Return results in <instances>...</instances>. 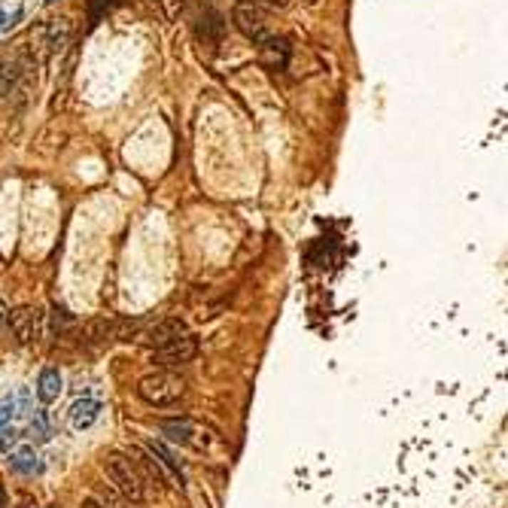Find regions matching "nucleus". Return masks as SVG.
<instances>
[{
    "label": "nucleus",
    "mask_w": 508,
    "mask_h": 508,
    "mask_svg": "<svg viewBox=\"0 0 508 508\" xmlns=\"http://www.w3.org/2000/svg\"><path fill=\"white\" fill-rule=\"evenodd\" d=\"M104 472H107L110 484L125 496L128 502H143L146 499V484H143L140 472H138V466H134L131 460H125L122 454H113L104 462Z\"/></svg>",
    "instance_id": "nucleus-1"
},
{
    "label": "nucleus",
    "mask_w": 508,
    "mask_h": 508,
    "mask_svg": "<svg viewBox=\"0 0 508 508\" xmlns=\"http://www.w3.org/2000/svg\"><path fill=\"white\" fill-rule=\"evenodd\" d=\"M183 390H186L183 380H180L174 371H155V375L140 378V383H138V396L146 405H155V408L174 405L180 396H183Z\"/></svg>",
    "instance_id": "nucleus-2"
},
{
    "label": "nucleus",
    "mask_w": 508,
    "mask_h": 508,
    "mask_svg": "<svg viewBox=\"0 0 508 508\" xmlns=\"http://www.w3.org/2000/svg\"><path fill=\"white\" fill-rule=\"evenodd\" d=\"M232 25L238 28V33H244V37L250 40L253 46H262V43L271 37L268 19H265L262 9L253 4V0H241V4H234V9H232Z\"/></svg>",
    "instance_id": "nucleus-3"
},
{
    "label": "nucleus",
    "mask_w": 508,
    "mask_h": 508,
    "mask_svg": "<svg viewBox=\"0 0 508 508\" xmlns=\"http://www.w3.org/2000/svg\"><path fill=\"white\" fill-rule=\"evenodd\" d=\"M43 317H46V313L40 308H19L9 313V329H13V335L21 344H31L43 335Z\"/></svg>",
    "instance_id": "nucleus-4"
},
{
    "label": "nucleus",
    "mask_w": 508,
    "mask_h": 508,
    "mask_svg": "<svg viewBox=\"0 0 508 508\" xmlns=\"http://www.w3.org/2000/svg\"><path fill=\"white\" fill-rule=\"evenodd\" d=\"M222 33H225L222 16L213 6H204L195 16V37H198V43H201V46H207V49H217L219 43H222Z\"/></svg>",
    "instance_id": "nucleus-5"
},
{
    "label": "nucleus",
    "mask_w": 508,
    "mask_h": 508,
    "mask_svg": "<svg viewBox=\"0 0 508 508\" xmlns=\"http://www.w3.org/2000/svg\"><path fill=\"white\" fill-rule=\"evenodd\" d=\"M195 350H198V341L186 332V335H180V338H174V341H167L165 347L155 350V363L159 366H183V363H192Z\"/></svg>",
    "instance_id": "nucleus-6"
},
{
    "label": "nucleus",
    "mask_w": 508,
    "mask_h": 508,
    "mask_svg": "<svg viewBox=\"0 0 508 508\" xmlns=\"http://www.w3.org/2000/svg\"><path fill=\"white\" fill-rule=\"evenodd\" d=\"M131 462L138 466V472H140V478H143V484H152V487H167L171 484V478H167V469L162 466L159 460H155L150 450H143V447H131Z\"/></svg>",
    "instance_id": "nucleus-7"
},
{
    "label": "nucleus",
    "mask_w": 508,
    "mask_h": 508,
    "mask_svg": "<svg viewBox=\"0 0 508 508\" xmlns=\"http://www.w3.org/2000/svg\"><path fill=\"white\" fill-rule=\"evenodd\" d=\"M180 335H186L183 320H162V323H155L152 329L140 338V341L150 344L152 350H159V347H165L167 341H174V338H180Z\"/></svg>",
    "instance_id": "nucleus-8"
},
{
    "label": "nucleus",
    "mask_w": 508,
    "mask_h": 508,
    "mask_svg": "<svg viewBox=\"0 0 508 508\" xmlns=\"http://www.w3.org/2000/svg\"><path fill=\"white\" fill-rule=\"evenodd\" d=\"M100 417V402L95 399H80L71 405V423L73 429H88Z\"/></svg>",
    "instance_id": "nucleus-9"
},
{
    "label": "nucleus",
    "mask_w": 508,
    "mask_h": 508,
    "mask_svg": "<svg viewBox=\"0 0 508 508\" xmlns=\"http://www.w3.org/2000/svg\"><path fill=\"white\" fill-rule=\"evenodd\" d=\"M259 49H262L265 61H268L271 67H284V64H286V58H289V46H286V40H284V37H274V33H271V37H268Z\"/></svg>",
    "instance_id": "nucleus-10"
},
{
    "label": "nucleus",
    "mask_w": 508,
    "mask_h": 508,
    "mask_svg": "<svg viewBox=\"0 0 508 508\" xmlns=\"http://www.w3.org/2000/svg\"><path fill=\"white\" fill-rule=\"evenodd\" d=\"M9 466H13L19 475H37V472L43 469L37 454H33V447H19L16 454H9Z\"/></svg>",
    "instance_id": "nucleus-11"
},
{
    "label": "nucleus",
    "mask_w": 508,
    "mask_h": 508,
    "mask_svg": "<svg viewBox=\"0 0 508 508\" xmlns=\"http://www.w3.org/2000/svg\"><path fill=\"white\" fill-rule=\"evenodd\" d=\"M162 432L171 438V442H177V445H192V442H195L198 429L192 426L189 420H167V423H162Z\"/></svg>",
    "instance_id": "nucleus-12"
},
{
    "label": "nucleus",
    "mask_w": 508,
    "mask_h": 508,
    "mask_svg": "<svg viewBox=\"0 0 508 508\" xmlns=\"http://www.w3.org/2000/svg\"><path fill=\"white\" fill-rule=\"evenodd\" d=\"M58 393H61V375L58 371H52V368H46L40 375V380H37V396L43 402H52V399H58Z\"/></svg>",
    "instance_id": "nucleus-13"
},
{
    "label": "nucleus",
    "mask_w": 508,
    "mask_h": 508,
    "mask_svg": "<svg viewBox=\"0 0 508 508\" xmlns=\"http://www.w3.org/2000/svg\"><path fill=\"white\" fill-rule=\"evenodd\" d=\"M46 46H49V52H58V49H64V43H67V37H71V25L67 21H55V25H49L46 28Z\"/></svg>",
    "instance_id": "nucleus-14"
},
{
    "label": "nucleus",
    "mask_w": 508,
    "mask_h": 508,
    "mask_svg": "<svg viewBox=\"0 0 508 508\" xmlns=\"http://www.w3.org/2000/svg\"><path fill=\"white\" fill-rule=\"evenodd\" d=\"M73 326V317H71V311L67 308H58V304H55L52 308V332L55 335H61V332H67Z\"/></svg>",
    "instance_id": "nucleus-15"
},
{
    "label": "nucleus",
    "mask_w": 508,
    "mask_h": 508,
    "mask_svg": "<svg viewBox=\"0 0 508 508\" xmlns=\"http://www.w3.org/2000/svg\"><path fill=\"white\" fill-rule=\"evenodd\" d=\"M88 341H104V338L113 332V323L110 320H95V323H88Z\"/></svg>",
    "instance_id": "nucleus-16"
},
{
    "label": "nucleus",
    "mask_w": 508,
    "mask_h": 508,
    "mask_svg": "<svg viewBox=\"0 0 508 508\" xmlns=\"http://www.w3.org/2000/svg\"><path fill=\"white\" fill-rule=\"evenodd\" d=\"M16 442H19V429H0V454H9V450L16 447Z\"/></svg>",
    "instance_id": "nucleus-17"
},
{
    "label": "nucleus",
    "mask_w": 508,
    "mask_h": 508,
    "mask_svg": "<svg viewBox=\"0 0 508 508\" xmlns=\"http://www.w3.org/2000/svg\"><path fill=\"white\" fill-rule=\"evenodd\" d=\"M113 4H110V0H88V13H92V25H95V21L100 19V16H104L107 13V9H110Z\"/></svg>",
    "instance_id": "nucleus-18"
},
{
    "label": "nucleus",
    "mask_w": 508,
    "mask_h": 508,
    "mask_svg": "<svg viewBox=\"0 0 508 508\" xmlns=\"http://www.w3.org/2000/svg\"><path fill=\"white\" fill-rule=\"evenodd\" d=\"M31 429H33V432H37V438H40V442H46V438H49V426H46V420H43V417H37V420L31 423Z\"/></svg>",
    "instance_id": "nucleus-19"
},
{
    "label": "nucleus",
    "mask_w": 508,
    "mask_h": 508,
    "mask_svg": "<svg viewBox=\"0 0 508 508\" xmlns=\"http://www.w3.org/2000/svg\"><path fill=\"white\" fill-rule=\"evenodd\" d=\"M165 13H167V19H177L183 13V0H165Z\"/></svg>",
    "instance_id": "nucleus-20"
},
{
    "label": "nucleus",
    "mask_w": 508,
    "mask_h": 508,
    "mask_svg": "<svg viewBox=\"0 0 508 508\" xmlns=\"http://www.w3.org/2000/svg\"><path fill=\"white\" fill-rule=\"evenodd\" d=\"M253 4H265V6H271V9H289L292 0H253Z\"/></svg>",
    "instance_id": "nucleus-21"
},
{
    "label": "nucleus",
    "mask_w": 508,
    "mask_h": 508,
    "mask_svg": "<svg viewBox=\"0 0 508 508\" xmlns=\"http://www.w3.org/2000/svg\"><path fill=\"white\" fill-rule=\"evenodd\" d=\"M9 414H13V402H4V405H0V426L9 420Z\"/></svg>",
    "instance_id": "nucleus-22"
},
{
    "label": "nucleus",
    "mask_w": 508,
    "mask_h": 508,
    "mask_svg": "<svg viewBox=\"0 0 508 508\" xmlns=\"http://www.w3.org/2000/svg\"><path fill=\"white\" fill-rule=\"evenodd\" d=\"M80 508H100V505H98V502H95V499H85V502H83V505H80Z\"/></svg>",
    "instance_id": "nucleus-23"
},
{
    "label": "nucleus",
    "mask_w": 508,
    "mask_h": 508,
    "mask_svg": "<svg viewBox=\"0 0 508 508\" xmlns=\"http://www.w3.org/2000/svg\"><path fill=\"white\" fill-rule=\"evenodd\" d=\"M0 508H6V493H4V487H0Z\"/></svg>",
    "instance_id": "nucleus-24"
},
{
    "label": "nucleus",
    "mask_w": 508,
    "mask_h": 508,
    "mask_svg": "<svg viewBox=\"0 0 508 508\" xmlns=\"http://www.w3.org/2000/svg\"><path fill=\"white\" fill-rule=\"evenodd\" d=\"M301 4H304V6H313V4H320V0H301Z\"/></svg>",
    "instance_id": "nucleus-25"
},
{
    "label": "nucleus",
    "mask_w": 508,
    "mask_h": 508,
    "mask_svg": "<svg viewBox=\"0 0 508 508\" xmlns=\"http://www.w3.org/2000/svg\"><path fill=\"white\" fill-rule=\"evenodd\" d=\"M0 323H4V304H0Z\"/></svg>",
    "instance_id": "nucleus-26"
},
{
    "label": "nucleus",
    "mask_w": 508,
    "mask_h": 508,
    "mask_svg": "<svg viewBox=\"0 0 508 508\" xmlns=\"http://www.w3.org/2000/svg\"><path fill=\"white\" fill-rule=\"evenodd\" d=\"M0 28H4V13H0Z\"/></svg>",
    "instance_id": "nucleus-27"
},
{
    "label": "nucleus",
    "mask_w": 508,
    "mask_h": 508,
    "mask_svg": "<svg viewBox=\"0 0 508 508\" xmlns=\"http://www.w3.org/2000/svg\"><path fill=\"white\" fill-rule=\"evenodd\" d=\"M46 4H55V0H46Z\"/></svg>",
    "instance_id": "nucleus-28"
},
{
    "label": "nucleus",
    "mask_w": 508,
    "mask_h": 508,
    "mask_svg": "<svg viewBox=\"0 0 508 508\" xmlns=\"http://www.w3.org/2000/svg\"><path fill=\"white\" fill-rule=\"evenodd\" d=\"M49 508H58V505H49Z\"/></svg>",
    "instance_id": "nucleus-29"
}]
</instances>
